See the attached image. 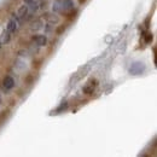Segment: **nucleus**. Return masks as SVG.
<instances>
[{"instance_id":"obj_9","label":"nucleus","mask_w":157,"mask_h":157,"mask_svg":"<svg viewBox=\"0 0 157 157\" xmlns=\"http://www.w3.org/2000/svg\"><path fill=\"white\" fill-rule=\"evenodd\" d=\"M27 12H28V6H21L20 9H18V16L20 17H24V16H27Z\"/></svg>"},{"instance_id":"obj_3","label":"nucleus","mask_w":157,"mask_h":157,"mask_svg":"<svg viewBox=\"0 0 157 157\" xmlns=\"http://www.w3.org/2000/svg\"><path fill=\"white\" fill-rule=\"evenodd\" d=\"M42 16H44V18L47 20V22H48L50 24H56V23L59 22V17L56 16L55 13H45V15H42Z\"/></svg>"},{"instance_id":"obj_2","label":"nucleus","mask_w":157,"mask_h":157,"mask_svg":"<svg viewBox=\"0 0 157 157\" xmlns=\"http://www.w3.org/2000/svg\"><path fill=\"white\" fill-rule=\"evenodd\" d=\"M2 85L6 90H11L15 87V80L11 78V76H5L2 80Z\"/></svg>"},{"instance_id":"obj_14","label":"nucleus","mask_w":157,"mask_h":157,"mask_svg":"<svg viewBox=\"0 0 157 157\" xmlns=\"http://www.w3.org/2000/svg\"><path fill=\"white\" fill-rule=\"evenodd\" d=\"M30 10L34 12V11H36V10H39V4L38 2H34V0L30 2Z\"/></svg>"},{"instance_id":"obj_12","label":"nucleus","mask_w":157,"mask_h":157,"mask_svg":"<svg viewBox=\"0 0 157 157\" xmlns=\"http://www.w3.org/2000/svg\"><path fill=\"white\" fill-rule=\"evenodd\" d=\"M11 39V36H10V32L7 30V32H4L2 33V42H9Z\"/></svg>"},{"instance_id":"obj_22","label":"nucleus","mask_w":157,"mask_h":157,"mask_svg":"<svg viewBox=\"0 0 157 157\" xmlns=\"http://www.w3.org/2000/svg\"><path fill=\"white\" fill-rule=\"evenodd\" d=\"M0 104H1V96H0Z\"/></svg>"},{"instance_id":"obj_19","label":"nucleus","mask_w":157,"mask_h":157,"mask_svg":"<svg viewBox=\"0 0 157 157\" xmlns=\"http://www.w3.org/2000/svg\"><path fill=\"white\" fill-rule=\"evenodd\" d=\"M40 63H41V62H35V60H34V64H36V68L40 67Z\"/></svg>"},{"instance_id":"obj_16","label":"nucleus","mask_w":157,"mask_h":157,"mask_svg":"<svg viewBox=\"0 0 157 157\" xmlns=\"http://www.w3.org/2000/svg\"><path fill=\"white\" fill-rule=\"evenodd\" d=\"M64 30H65V25H59L58 28L56 29V34H57V35H60Z\"/></svg>"},{"instance_id":"obj_21","label":"nucleus","mask_w":157,"mask_h":157,"mask_svg":"<svg viewBox=\"0 0 157 157\" xmlns=\"http://www.w3.org/2000/svg\"><path fill=\"white\" fill-rule=\"evenodd\" d=\"M85 1H86V0H78V2H80V4H83Z\"/></svg>"},{"instance_id":"obj_8","label":"nucleus","mask_w":157,"mask_h":157,"mask_svg":"<svg viewBox=\"0 0 157 157\" xmlns=\"http://www.w3.org/2000/svg\"><path fill=\"white\" fill-rule=\"evenodd\" d=\"M42 28V22L40 20H36L35 22H33L32 24V30H39Z\"/></svg>"},{"instance_id":"obj_7","label":"nucleus","mask_w":157,"mask_h":157,"mask_svg":"<svg viewBox=\"0 0 157 157\" xmlns=\"http://www.w3.org/2000/svg\"><path fill=\"white\" fill-rule=\"evenodd\" d=\"M68 106H69V105H68V103H67V101H63L58 108L56 109V111H53V113H55V114H59V113H62V111L67 110V109H68Z\"/></svg>"},{"instance_id":"obj_18","label":"nucleus","mask_w":157,"mask_h":157,"mask_svg":"<svg viewBox=\"0 0 157 157\" xmlns=\"http://www.w3.org/2000/svg\"><path fill=\"white\" fill-rule=\"evenodd\" d=\"M39 7H41V9H44V7H46V1H45V2H41V5H40Z\"/></svg>"},{"instance_id":"obj_10","label":"nucleus","mask_w":157,"mask_h":157,"mask_svg":"<svg viewBox=\"0 0 157 157\" xmlns=\"http://www.w3.org/2000/svg\"><path fill=\"white\" fill-rule=\"evenodd\" d=\"M93 91H94V87H93L92 85H91V86H85V87L82 88V92H83L85 94H92Z\"/></svg>"},{"instance_id":"obj_11","label":"nucleus","mask_w":157,"mask_h":157,"mask_svg":"<svg viewBox=\"0 0 157 157\" xmlns=\"http://www.w3.org/2000/svg\"><path fill=\"white\" fill-rule=\"evenodd\" d=\"M62 11H63V9H62V2L56 1V2L53 4V12H62Z\"/></svg>"},{"instance_id":"obj_13","label":"nucleus","mask_w":157,"mask_h":157,"mask_svg":"<svg viewBox=\"0 0 157 157\" xmlns=\"http://www.w3.org/2000/svg\"><path fill=\"white\" fill-rule=\"evenodd\" d=\"M144 39H145V42H146V44H150V42L152 41V39H154V36H152L151 33H146V34L144 35Z\"/></svg>"},{"instance_id":"obj_4","label":"nucleus","mask_w":157,"mask_h":157,"mask_svg":"<svg viewBox=\"0 0 157 157\" xmlns=\"http://www.w3.org/2000/svg\"><path fill=\"white\" fill-rule=\"evenodd\" d=\"M33 40L36 42L38 46H46L47 45V38L45 35H35V36H33Z\"/></svg>"},{"instance_id":"obj_5","label":"nucleus","mask_w":157,"mask_h":157,"mask_svg":"<svg viewBox=\"0 0 157 157\" xmlns=\"http://www.w3.org/2000/svg\"><path fill=\"white\" fill-rule=\"evenodd\" d=\"M73 7H74V2H73L71 0H64V1L62 2V9H63L64 11L71 10Z\"/></svg>"},{"instance_id":"obj_23","label":"nucleus","mask_w":157,"mask_h":157,"mask_svg":"<svg viewBox=\"0 0 157 157\" xmlns=\"http://www.w3.org/2000/svg\"><path fill=\"white\" fill-rule=\"evenodd\" d=\"M0 47H1V44H0Z\"/></svg>"},{"instance_id":"obj_1","label":"nucleus","mask_w":157,"mask_h":157,"mask_svg":"<svg viewBox=\"0 0 157 157\" xmlns=\"http://www.w3.org/2000/svg\"><path fill=\"white\" fill-rule=\"evenodd\" d=\"M145 71V64L143 62H134L129 67V74L131 75H140Z\"/></svg>"},{"instance_id":"obj_20","label":"nucleus","mask_w":157,"mask_h":157,"mask_svg":"<svg viewBox=\"0 0 157 157\" xmlns=\"http://www.w3.org/2000/svg\"><path fill=\"white\" fill-rule=\"evenodd\" d=\"M32 1H33V0H24V2H25V4H30Z\"/></svg>"},{"instance_id":"obj_15","label":"nucleus","mask_w":157,"mask_h":157,"mask_svg":"<svg viewBox=\"0 0 157 157\" xmlns=\"http://www.w3.org/2000/svg\"><path fill=\"white\" fill-rule=\"evenodd\" d=\"M76 13H78V11L71 9V12H69V13H68L67 18H68V20H73V18H75V15H76Z\"/></svg>"},{"instance_id":"obj_6","label":"nucleus","mask_w":157,"mask_h":157,"mask_svg":"<svg viewBox=\"0 0 157 157\" xmlns=\"http://www.w3.org/2000/svg\"><path fill=\"white\" fill-rule=\"evenodd\" d=\"M16 29H17V23H16V21H13V20L9 21V23H7V30H9L10 33H13V32H16Z\"/></svg>"},{"instance_id":"obj_17","label":"nucleus","mask_w":157,"mask_h":157,"mask_svg":"<svg viewBox=\"0 0 157 157\" xmlns=\"http://www.w3.org/2000/svg\"><path fill=\"white\" fill-rule=\"evenodd\" d=\"M90 82L92 83V86H97V80H96V78H92Z\"/></svg>"}]
</instances>
